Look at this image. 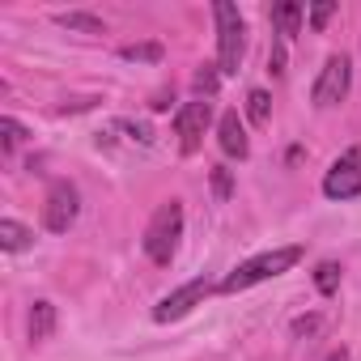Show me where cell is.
Here are the masks:
<instances>
[{
    "label": "cell",
    "instance_id": "cell-1",
    "mask_svg": "<svg viewBox=\"0 0 361 361\" xmlns=\"http://www.w3.org/2000/svg\"><path fill=\"white\" fill-rule=\"evenodd\" d=\"M306 251L293 243V247H272V251H264V255H251L247 264H238L217 289L221 293H243V289H251V285H259V281H272V276H281V272H289L298 259H302Z\"/></svg>",
    "mask_w": 361,
    "mask_h": 361
},
{
    "label": "cell",
    "instance_id": "cell-2",
    "mask_svg": "<svg viewBox=\"0 0 361 361\" xmlns=\"http://www.w3.org/2000/svg\"><path fill=\"white\" fill-rule=\"evenodd\" d=\"M178 238H183V204H178V200H166V204L153 213V221L145 226V255H149L157 268H166V264L174 259V251H178Z\"/></svg>",
    "mask_w": 361,
    "mask_h": 361
},
{
    "label": "cell",
    "instance_id": "cell-3",
    "mask_svg": "<svg viewBox=\"0 0 361 361\" xmlns=\"http://www.w3.org/2000/svg\"><path fill=\"white\" fill-rule=\"evenodd\" d=\"M213 18H217V68L221 73H238L243 51H247V22H243V13L230 5V0H217Z\"/></svg>",
    "mask_w": 361,
    "mask_h": 361
},
{
    "label": "cell",
    "instance_id": "cell-4",
    "mask_svg": "<svg viewBox=\"0 0 361 361\" xmlns=\"http://www.w3.org/2000/svg\"><path fill=\"white\" fill-rule=\"evenodd\" d=\"M323 196L327 200H353L361 196V149H348L331 161V170L323 174Z\"/></svg>",
    "mask_w": 361,
    "mask_h": 361
},
{
    "label": "cell",
    "instance_id": "cell-5",
    "mask_svg": "<svg viewBox=\"0 0 361 361\" xmlns=\"http://www.w3.org/2000/svg\"><path fill=\"white\" fill-rule=\"evenodd\" d=\"M77 209H81V196L68 178H56L47 188V204H43V226L51 234H68V226L77 221Z\"/></svg>",
    "mask_w": 361,
    "mask_h": 361
},
{
    "label": "cell",
    "instance_id": "cell-6",
    "mask_svg": "<svg viewBox=\"0 0 361 361\" xmlns=\"http://www.w3.org/2000/svg\"><path fill=\"white\" fill-rule=\"evenodd\" d=\"M209 293H213V285H209L204 276H196V281H188V285H178L174 293H166V298L153 306V319H157V323H174V319L192 314Z\"/></svg>",
    "mask_w": 361,
    "mask_h": 361
},
{
    "label": "cell",
    "instance_id": "cell-7",
    "mask_svg": "<svg viewBox=\"0 0 361 361\" xmlns=\"http://www.w3.org/2000/svg\"><path fill=\"white\" fill-rule=\"evenodd\" d=\"M209 119H213V102L196 98V102H183V111H178L174 119V136H178V149L183 153H196L204 132H209Z\"/></svg>",
    "mask_w": 361,
    "mask_h": 361
},
{
    "label": "cell",
    "instance_id": "cell-8",
    "mask_svg": "<svg viewBox=\"0 0 361 361\" xmlns=\"http://www.w3.org/2000/svg\"><path fill=\"white\" fill-rule=\"evenodd\" d=\"M348 81H353V64H348V56H331V60L323 64L314 90H310L314 106H336V102L348 94Z\"/></svg>",
    "mask_w": 361,
    "mask_h": 361
},
{
    "label": "cell",
    "instance_id": "cell-9",
    "mask_svg": "<svg viewBox=\"0 0 361 361\" xmlns=\"http://www.w3.org/2000/svg\"><path fill=\"white\" fill-rule=\"evenodd\" d=\"M217 140H221V149H226V157H247L251 153V140H247V128H243V119H238V111H226L221 119H217Z\"/></svg>",
    "mask_w": 361,
    "mask_h": 361
},
{
    "label": "cell",
    "instance_id": "cell-10",
    "mask_svg": "<svg viewBox=\"0 0 361 361\" xmlns=\"http://www.w3.org/2000/svg\"><path fill=\"white\" fill-rule=\"evenodd\" d=\"M302 5L298 0H281V5H272V26H276V35H285V39H293L298 30H302Z\"/></svg>",
    "mask_w": 361,
    "mask_h": 361
},
{
    "label": "cell",
    "instance_id": "cell-11",
    "mask_svg": "<svg viewBox=\"0 0 361 361\" xmlns=\"http://www.w3.org/2000/svg\"><path fill=\"white\" fill-rule=\"evenodd\" d=\"M51 331H56V306L51 302H35V310H30V340L43 344V340H51Z\"/></svg>",
    "mask_w": 361,
    "mask_h": 361
},
{
    "label": "cell",
    "instance_id": "cell-12",
    "mask_svg": "<svg viewBox=\"0 0 361 361\" xmlns=\"http://www.w3.org/2000/svg\"><path fill=\"white\" fill-rule=\"evenodd\" d=\"M30 243H35V234H30L22 221H13V217L0 221V247H5V251H26Z\"/></svg>",
    "mask_w": 361,
    "mask_h": 361
},
{
    "label": "cell",
    "instance_id": "cell-13",
    "mask_svg": "<svg viewBox=\"0 0 361 361\" xmlns=\"http://www.w3.org/2000/svg\"><path fill=\"white\" fill-rule=\"evenodd\" d=\"M64 30H77V35H102L106 26H102V18H94V13H60L56 18Z\"/></svg>",
    "mask_w": 361,
    "mask_h": 361
},
{
    "label": "cell",
    "instance_id": "cell-14",
    "mask_svg": "<svg viewBox=\"0 0 361 361\" xmlns=\"http://www.w3.org/2000/svg\"><path fill=\"white\" fill-rule=\"evenodd\" d=\"M247 115H251L255 128H264V123L272 119V94H268V90H251V94H247Z\"/></svg>",
    "mask_w": 361,
    "mask_h": 361
},
{
    "label": "cell",
    "instance_id": "cell-15",
    "mask_svg": "<svg viewBox=\"0 0 361 361\" xmlns=\"http://www.w3.org/2000/svg\"><path fill=\"white\" fill-rule=\"evenodd\" d=\"M119 56L132 64H157L166 51H161V43H128V47H119Z\"/></svg>",
    "mask_w": 361,
    "mask_h": 361
},
{
    "label": "cell",
    "instance_id": "cell-16",
    "mask_svg": "<svg viewBox=\"0 0 361 361\" xmlns=\"http://www.w3.org/2000/svg\"><path fill=\"white\" fill-rule=\"evenodd\" d=\"M314 289H319V293H336V289H340V264H336V259H323V264L314 268Z\"/></svg>",
    "mask_w": 361,
    "mask_h": 361
},
{
    "label": "cell",
    "instance_id": "cell-17",
    "mask_svg": "<svg viewBox=\"0 0 361 361\" xmlns=\"http://www.w3.org/2000/svg\"><path fill=\"white\" fill-rule=\"evenodd\" d=\"M217 73H221L217 64H204V68L196 73V94H200V98H213V94H217Z\"/></svg>",
    "mask_w": 361,
    "mask_h": 361
},
{
    "label": "cell",
    "instance_id": "cell-18",
    "mask_svg": "<svg viewBox=\"0 0 361 361\" xmlns=\"http://www.w3.org/2000/svg\"><path fill=\"white\" fill-rule=\"evenodd\" d=\"M0 136H5V153H13L22 140H26V128L18 119H0Z\"/></svg>",
    "mask_w": 361,
    "mask_h": 361
},
{
    "label": "cell",
    "instance_id": "cell-19",
    "mask_svg": "<svg viewBox=\"0 0 361 361\" xmlns=\"http://www.w3.org/2000/svg\"><path fill=\"white\" fill-rule=\"evenodd\" d=\"M213 192H217V200H230V192H234L230 166H213Z\"/></svg>",
    "mask_w": 361,
    "mask_h": 361
},
{
    "label": "cell",
    "instance_id": "cell-20",
    "mask_svg": "<svg viewBox=\"0 0 361 361\" xmlns=\"http://www.w3.org/2000/svg\"><path fill=\"white\" fill-rule=\"evenodd\" d=\"M331 13H336V0H319V5L310 9V26H314V30H323V26L331 22Z\"/></svg>",
    "mask_w": 361,
    "mask_h": 361
},
{
    "label": "cell",
    "instance_id": "cell-21",
    "mask_svg": "<svg viewBox=\"0 0 361 361\" xmlns=\"http://www.w3.org/2000/svg\"><path fill=\"white\" fill-rule=\"evenodd\" d=\"M119 128H123V132H132V140H140V145H149V140H153V132H149L145 123H132V119H119Z\"/></svg>",
    "mask_w": 361,
    "mask_h": 361
},
{
    "label": "cell",
    "instance_id": "cell-22",
    "mask_svg": "<svg viewBox=\"0 0 361 361\" xmlns=\"http://www.w3.org/2000/svg\"><path fill=\"white\" fill-rule=\"evenodd\" d=\"M310 331H319V314H310V319H298V323H293V336H310Z\"/></svg>",
    "mask_w": 361,
    "mask_h": 361
},
{
    "label": "cell",
    "instance_id": "cell-23",
    "mask_svg": "<svg viewBox=\"0 0 361 361\" xmlns=\"http://www.w3.org/2000/svg\"><path fill=\"white\" fill-rule=\"evenodd\" d=\"M268 68H272V73H276V77H281V73H285V51H281V47H276V51H272V60H268Z\"/></svg>",
    "mask_w": 361,
    "mask_h": 361
},
{
    "label": "cell",
    "instance_id": "cell-24",
    "mask_svg": "<svg viewBox=\"0 0 361 361\" xmlns=\"http://www.w3.org/2000/svg\"><path fill=\"white\" fill-rule=\"evenodd\" d=\"M327 361H348V353H344V348H336V353H327Z\"/></svg>",
    "mask_w": 361,
    "mask_h": 361
}]
</instances>
